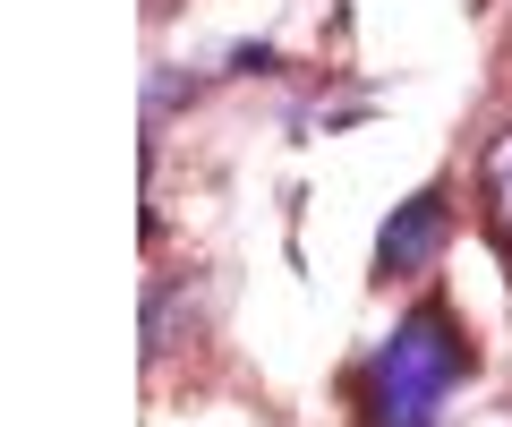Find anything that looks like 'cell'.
<instances>
[{
	"mask_svg": "<svg viewBox=\"0 0 512 427\" xmlns=\"http://www.w3.org/2000/svg\"><path fill=\"white\" fill-rule=\"evenodd\" d=\"M470 368H478V351H470V334H461V316L444 308V299H419V308L384 334V351L367 359V376H359L367 427H436Z\"/></svg>",
	"mask_w": 512,
	"mask_h": 427,
	"instance_id": "1",
	"label": "cell"
},
{
	"mask_svg": "<svg viewBox=\"0 0 512 427\" xmlns=\"http://www.w3.org/2000/svg\"><path fill=\"white\" fill-rule=\"evenodd\" d=\"M231 69H239V77H274V69H282V52H274V43H239Z\"/></svg>",
	"mask_w": 512,
	"mask_h": 427,
	"instance_id": "4",
	"label": "cell"
},
{
	"mask_svg": "<svg viewBox=\"0 0 512 427\" xmlns=\"http://www.w3.org/2000/svg\"><path fill=\"white\" fill-rule=\"evenodd\" d=\"M444 240H453V197H444V188H419V197H402L393 214H384V231H376V274H384V282H419L427 265L444 257Z\"/></svg>",
	"mask_w": 512,
	"mask_h": 427,
	"instance_id": "2",
	"label": "cell"
},
{
	"mask_svg": "<svg viewBox=\"0 0 512 427\" xmlns=\"http://www.w3.org/2000/svg\"><path fill=\"white\" fill-rule=\"evenodd\" d=\"M487 197H495V223L512 231V129L495 137V154H487Z\"/></svg>",
	"mask_w": 512,
	"mask_h": 427,
	"instance_id": "3",
	"label": "cell"
}]
</instances>
